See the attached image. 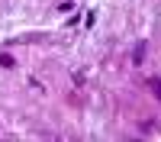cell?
<instances>
[{
  "mask_svg": "<svg viewBox=\"0 0 161 142\" xmlns=\"http://www.w3.org/2000/svg\"><path fill=\"white\" fill-rule=\"evenodd\" d=\"M148 84H152V90H155V97L161 100V77H152V81H148Z\"/></svg>",
  "mask_w": 161,
  "mask_h": 142,
  "instance_id": "cell-1",
  "label": "cell"
},
{
  "mask_svg": "<svg viewBox=\"0 0 161 142\" xmlns=\"http://www.w3.org/2000/svg\"><path fill=\"white\" fill-rule=\"evenodd\" d=\"M142 58H145V42L136 45V65H142Z\"/></svg>",
  "mask_w": 161,
  "mask_h": 142,
  "instance_id": "cell-2",
  "label": "cell"
},
{
  "mask_svg": "<svg viewBox=\"0 0 161 142\" xmlns=\"http://www.w3.org/2000/svg\"><path fill=\"white\" fill-rule=\"evenodd\" d=\"M0 65H7V68H10V65H13V58H10V55H0Z\"/></svg>",
  "mask_w": 161,
  "mask_h": 142,
  "instance_id": "cell-3",
  "label": "cell"
}]
</instances>
